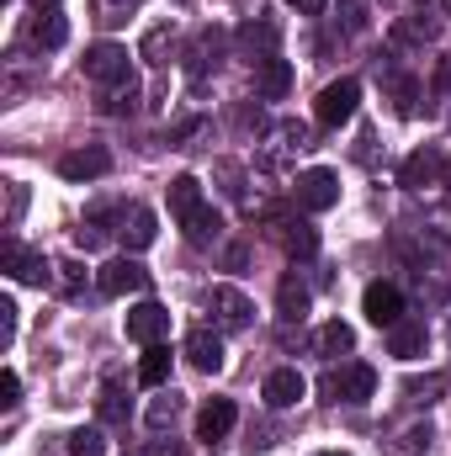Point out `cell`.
<instances>
[{
	"mask_svg": "<svg viewBox=\"0 0 451 456\" xmlns=\"http://www.w3.org/2000/svg\"><path fill=\"white\" fill-rule=\"evenodd\" d=\"M96 287H102V297H133V292L149 287V271H144L133 255H122V260H107V265L96 271Z\"/></svg>",
	"mask_w": 451,
	"mask_h": 456,
	"instance_id": "52a82bcc",
	"label": "cell"
},
{
	"mask_svg": "<svg viewBox=\"0 0 451 456\" xmlns=\"http://www.w3.org/2000/svg\"><path fill=\"white\" fill-rule=\"evenodd\" d=\"M70 456H107V436H102V430H91V425H86V430H75V436H70Z\"/></svg>",
	"mask_w": 451,
	"mask_h": 456,
	"instance_id": "4dcf8cb0",
	"label": "cell"
},
{
	"mask_svg": "<svg viewBox=\"0 0 451 456\" xmlns=\"http://www.w3.org/2000/svg\"><path fill=\"white\" fill-rule=\"evenodd\" d=\"M319 393H324V403H366V398L377 393V371H372L366 361H350V366H340V371H324Z\"/></svg>",
	"mask_w": 451,
	"mask_h": 456,
	"instance_id": "6da1fadb",
	"label": "cell"
},
{
	"mask_svg": "<svg viewBox=\"0 0 451 456\" xmlns=\"http://www.w3.org/2000/svg\"><path fill=\"white\" fill-rule=\"evenodd\" d=\"M430 350V330H425V319H398L393 330H388V355H398V361H420Z\"/></svg>",
	"mask_w": 451,
	"mask_h": 456,
	"instance_id": "4fadbf2b",
	"label": "cell"
},
{
	"mask_svg": "<svg viewBox=\"0 0 451 456\" xmlns=\"http://www.w3.org/2000/svg\"><path fill=\"white\" fill-rule=\"evenodd\" d=\"M197 208H202V181H197V175H176V181H170V218L186 224Z\"/></svg>",
	"mask_w": 451,
	"mask_h": 456,
	"instance_id": "603a6c76",
	"label": "cell"
},
{
	"mask_svg": "<svg viewBox=\"0 0 451 456\" xmlns=\"http://www.w3.org/2000/svg\"><path fill=\"white\" fill-rule=\"evenodd\" d=\"M260 393H266V403H271V409H292V403L308 393V382H303V371H298V366H276V371L266 377V387H260Z\"/></svg>",
	"mask_w": 451,
	"mask_h": 456,
	"instance_id": "5bb4252c",
	"label": "cell"
},
{
	"mask_svg": "<svg viewBox=\"0 0 451 456\" xmlns=\"http://www.w3.org/2000/svg\"><path fill=\"white\" fill-rule=\"evenodd\" d=\"M32 5H37V11H59V0H32Z\"/></svg>",
	"mask_w": 451,
	"mask_h": 456,
	"instance_id": "bcb514c9",
	"label": "cell"
},
{
	"mask_svg": "<svg viewBox=\"0 0 451 456\" xmlns=\"http://www.w3.org/2000/svg\"><path fill=\"white\" fill-rule=\"evenodd\" d=\"M11 340H16V303L0 297V350H11Z\"/></svg>",
	"mask_w": 451,
	"mask_h": 456,
	"instance_id": "ab89813d",
	"label": "cell"
},
{
	"mask_svg": "<svg viewBox=\"0 0 451 456\" xmlns=\"http://www.w3.org/2000/svg\"><path fill=\"white\" fill-rule=\"evenodd\" d=\"M350 350H356V330L345 319H330L319 330V355H350Z\"/></svg>",
	"mask_w": 451,
	"mask_h": 456,
	"instance_id": "f1b7e54d",
	"label": "cell"
},
{
	"mask_svg": "<svg viewBox=\"0 0 451 456\" xmlns=\"http://www.w3.org/2000/svg\"><path fill=\"white\" fill-rule=\"evenodd\" d=\"M27 37H32L37 48H64V43H70V21H64L59 11H37L32 27H27Z\"/></svg>",
	"mask_w": 451,
	"mask_h": 456,
	"instance_id": "7402d4cb",
	"label": "cell"
},
{
	"mask_svg": "<svg viewBox=\"0 0 451 456\" xmlns=\"http://www.w3.org/2000/svg\"><path fill=\"white\" fill-rule=\"evenodd\" d=\"M340 202V175L335 170H308L298 175V208L303 213H330Z\"/></svg>",
	"mask_w": 451,
	"mask_h": 456,
	"instance_id": "30bf717a",
	"label": "cell"
},
{
	"mask_svg": "<svg viewBox=\"0 0 451 456\" xmlns=\"http://www.w3.org/2000/svg\"><path fill=\"white\" fill-rule=\"evenodd\" d=\"M239 48H244V59H255V64H266V59H282V53H276V48H282V21H276L271 11L250 16V21L239 27Z\"/></svg>",
	"mask_w": 451,
	"mask_h": 456,
	"instance_id": "8992f818",
	"label": "cell"
},
{
	"mask_svg": "<svg viewBox=\"0 0 451 456\" xmlns=\"http://www.w3.org/2000/svg\"><path fill=\"white\" fill-rule=\"evenodd\" d=\"M276 239H282V249L292 260H314L319 255V228L308 224V218H282L276 224Z\"/></svg>",
	"mask_w": 451,
	"mask_h": 456,
	"instance_id": "9a60e30c",
	"label": "cell"
},
{
	"mask_svg": "<svg viewBox=\"0 0 451 456\" xmlns=\"http://www.w3.org/2000/svg\"><path fill=\"white\" fill-rule=\"evenodd\" d=\"M224 43H228L224 27H208V32L192 43V53H186V80H192L197 91L208 86V69H218V64H224Z\"/></svg>",
	"mask_w": 451,
	"mask_h": 456,
	"instance_id": "ba28073f",
	"label": "cell"
},
{
	"mask_svg": "<svg viewBox=\"0 0 451 456\" xmlns=\"http://www.w3.org/2000/svg\"><path fill=\"white\" fill-rule=\"evenodd\" d=\"M436 86H441V91L451 96V53L441 59V64H436Z\"/></svg>",
	"mask_w": 451,
	"mask_h": 456,
	"instance_id": "f6af8a7d",
	"label": "cell"
},
{
	"mask_svg": "<svg viewBox=\"0 0 451 456\" xmlns=\"http://www.w3.org/2000/svg\"><path fill=\"white\" fill-rule=\"evenodd\" d=\"M208 314H213V324L218 330H250V319H255V303L239 292V287H228V281H218V287H208Z\"/></svg>",
	"mask_w": 451,
	"mask_h": 456,
	"instance_id": "277c9868",
	"label": "cell"
},
{
	"mask_svg": "<svg viewBox=\"0 0 451 456\" xmlns=\"http://www.w3.org/2000/svg\"><path fill=\"white\" fill-rule=\"evenodd\" d=\"M441 186L451 191V154H447V170H441Z\"/></svg>",
	"mask_w": 451,
	"mask_h": 456,
	"instance_id": "7dc6e473",
	"label": "cell"
},
{
	"mask_svg": "<svg viewBox=\"0 0 451 456\" xmlns=\"http://www.w3.org/2000/svg\"><path fill=\"white\" fill-rule=\"evenodd\" d=\"M138 53H144V59H149L154 69H165V64H170V53H176V27H170V21L149 27V32H144V48H138Z\"/></svg>",
	"mask_w": 451,
	"mask_h": 456,
	"instance_id": "d4e9b609",
	"label": "cell"
},
{
	"mask_svg": "<svg viewBox=\"0 0 451 456\" xmlns=\"http://www.w3.org/2000/svg\"><path fill=\"white\" fill-rule=\"evenodd\" d=\"M441 393H447V377H425V382H409V387H404L409 403H436Z\"/></svg>",
	"mask_w": 451,
	"mask_h": 456,
	"instance_id": "836d02e7",
	"label": "cell"
},
{
	"mask_svg": "<svg viewBox=\"0 0 451 456\" xmlns=\"http://www.w3.org/2000/svg\"><path fill=\"white\" fill-rule=\"evenodd\" d=\"M388 91H393V102H398V112H404V117L414 112V96H420V91H414V80H404V75H388Z\"/></svg>",
	"mask_w": 451,
	"mask_h": 456,
	"instance_id": "e575fe53",
	"label": "cell"
},
{
	"mask_svg": "<svg viewBox=\"0 0 451 456\" xmlns=\"http://www.w3.org/2000/svg\"><path fill=\"white\" fill-rule=\"evenodd\" d=\"M107 170H112V154H107L102 143L70 149V154L59 159V175H64V181H96V175H107Z\"/></svg>",
	"mask_w": 451,
	"mask_h": 456,
	"instance_id": "8fae6325",
	"label": "cell"
},
{
	"mask_svg": "<svg viewBox=\"0 0 451 456\" xmlns=\"http://www.w3.org/2000/svg\"><path fill=\"white\" fill-rule=\"evenodd\" d=\"M356 102H361V86L345 75V80H335V86H324L319 91V102H314V117H319V127H345L350 117H356Z\"/></svg>",
	"mask_w": 451,
	"mask_h": 456,
	"instance_id": "5b68a950",
	"label": "cell"
},
{
	"mask_svg": "<svg viewBox=\"0 0 451 456\" xmlns=\"http://www.w3.org/2000/svg\"><path fill=\"white\" fill-rule=\"evenodd\" d=\"M16 403H21V377L5 366V371H0V409H16Z\"/></svg>",
	"mask_w": 451,
	"mask_h": 456,
	"instance_id": "f35d334b",
	"label": "cell"
},
{
	"mask_svg": "<svg viewBox=\"0 0 451 456\" xmlns=\"http://www.w3.org/2000/svg\"><path fill=\"white\" fill-rule=\"evenodd\" d=\"M234 419H239V409H234L228 398H208V403H202V414H197V441L218 446L228 430H234Z\"/></svg>",
	"mask_w": 451,
	"mask_h": 456,
	"instance_id": "2e32d148",
	"label": "cell"
},
{
	"mask_svg": "<svg viewBox=\"0 0 451 456\" xmlns=\"http://www.w3.org/2000/svg\"><path fill=\"white\" fill-rule=\"evenodd\" d=\"M287 5H292L298 16H324V5H330V0H287Z\"/></svg>",
	"mask_w": 451,
	"mask_h": 456,
	"instance_id": "7bdbcfd3",
	"label": "cell"
},
{
	"mask_svg": "<svg viewBox=\"0 0 451 456\" xmlns=\"http://www.w3.org/2000/svg\"><path fill=\"white\" fill-rule=\"evenodd\" d=\"M165 335H170V314H165L160 303H138V308H127V340L160 345Z\"/></svg>",
	"mask_w": 451,
	"mask_h": 456,
	"instance_id": "7c38bea8",
	"label": "cell"
},
{
	"mask_svg": "<svg viewBox=\"0 0 451 456\" xmlns=\"http://www.w3.org/2000/svg\"><path fill=\"white\" fill-rule=\"evenodd\" d=\"M59 292H64V297H80V292H86V265H80V260H64V265H59Z\"/></svg>",
	"mask_w": 451,
	"mask_h": 456,
	"instance_id": "d6a6232c",
	"label": "cell"
},
{
	"mask_svg": "<svg viewBox=\"0 0 451 456\" xmlns=\"http://www.w3.org/2000/svg\"><path fill=\"white\" fill-rule=\"evenodd\" d=\"M181 228H186V239H192L197 249H213V244L224 239V218H218L208 202H202V208H197V213H192V218H186Z\"/></svg>",
	"mask_w": 451,
	"mask_h": 456,
	"instance_id": "cb8c5ba5",
	"label": "cell"
},
{
	"mask_svg": "<svg viewBox=\"0 0 451 456\" xmlns=\"http://www.w3.org/2000/svg\"><path fill=\"white\" fill-rule=\"evenodd\" d=\"M0 271L16 276V281H27V287H48V281H59V276H53L59 265H53L43 249H27V244H16V239H5V249H0Z\"/></svg>",
	"mask_w": 451,
	"mask_h": 456,
	"instance_id": "3957f363",
	"label": "cell"
},
{
	"mask_svg": "<svg viewBox=\"0 0 451 456\" xmlns=\"http://www.w3.org/2000/svg\"><path fill=\"white\" fill-rule=\"evenodd\" d=\"M441 5H447V16H451V0H441Z\"/></svg>",
	"mask_w": 451,
	"mask_h": 456,
	"instance_id": "c3c4849f",
	"label": "cell"
},
{
	"mask_svg": "<svg viewBox=\"0 0 451 456\" xmlns=\"http://www.w3.org/2000/svg\"><path fill=\"white\" fill-rule=\"evenodd\" d=\"M122 244H127V255H138V249H149L154 244V233H160V218L149 213V208H127L122 213Z\"/></svg>",
	"mask_w": 451,
	"mask_h": 456,
	"instance_id": "d6986e66",
	"label": "cell"
},
{
	"mask_svg": "<svg viewBox=\"0 0 451 456\" xmlns=\"http://www.w3.org/2000/svg\"><path fill=\"white\" fill-rule=\"evenodd\" d=\"M102 419H112V425H122L127 419V403H122V387H102Z\"/></svg>",
	"mask_w": 451,
	"mask_h": 456,
	"instance_id": "d590c367",
	"label": "cell"
},
{
	"mask_svg": "<svg viewBox=\"0 0 451 456\" xmlns=\"http://www.w3.org/2000/svg\"><path fill=\"white\" fill-rule=\"evenodd\" d=\"M80 69H86V80H96V86H107V91H117V86L133 80V59H127L122 43H96V48H86Z\"/></svg>",
	"mask_w": 451,
	"mask_h": 456,
	"instance_id": "7a4b0ae2",
	"label": "cell"
},
{
	"mask_svg": "<svg viewBox=\"0 0 451 456\" xmlns=\"http://www.w3.org/2000/svg\"><path fill=\"white\" fill-rule=\"evenodd\" d=\"M75 244H80V249H96V244H107V228H102V218H86V224L75 228Z\"/></svg>",
	"mask_w": 451,
	"mask_h": 456,
	"instance_id": "74e56055",
	"label": "cell"
},
{
	"mask_svg": "<svg viewBox=\"0 0 451 456\" xmlns=\"http://www.w3.org/2000/svg\"><path fill=\"white\" fill-rule=\"evenodd\" d=\"M218 181H224V191H228V197H244V170H239V165L218 159Z\"/></svg>",
	"mask_w": 451,
	"mask_h": 456,
	"instance_id": "60d3db41",
	"label": "cell"
},
{
	"mask_svg": "<svg viewBox=\"0 0 451 456\" xmlns=\"http://www.w3.org/2000/svg\"><path fill=\"white\" fill-rule=\"evenodd\" d=\"M366 16H372L366 0H340V32H366Z\"/></svg>",
	"mask_w": 451,
	"mask_h": 456,
	"instance_id": "1f68e13d",
	"label": "cell"
},
{
	"mask_svg": "<svg viewBox=\"0 0 451 456\" xmlns=\"http://www.w3.org/2000/svg\"><path fill=\"white\" fill-rule=\"evenodd\" d=\"M292 91V64L287 59H266L260 69H255V96L260 102H282Z\"/></svg>",
	"mask_w": 451,
	"mask_h": 456,
	"instance_id": "ffe728a7",
	"label": "cell"
},
{
	"mask_svg": "<svg viewBox=\"0 0 451 456\" xmlns=\"http://www.w3.org/2000/svg\"><path fill=\"white\" fill-rule=\"evenodd\" d=\"M91 11H96V21H102V27H122L127 16H138V11H144V0H91Z\"/></svg>",
	"mask_w": 451,
	"mask_h": 456,
	"instance_id": "f546056e",
	"label": "cell"
},
{
	"mask_svg": "<svg viewBox=\"0 0 451 456\" xmlns=\"http://www.w3.org/2000/svg\"><path fill=\"white\" fill-rule=\"evenodd\" d=\"M276 319L282 324H303L308 319V287L298 281V271H287L282 287H276Z\"/></svg>",
	"mask_w": 451,
	"mask_h": 456,
	"instance_id": "ac0fdd59",
	"label": "cell"
},
{
	"mask_svg": "<svg viewBox=\"0 0 451 456\" xmlns=\"http://www.w3.org/2000/svg\"><path fill=\"white\" fill-rule=\"evenodd\" d=\"M430 441H436V430H430V425H409V430H398V436L388 441V452H382V456H425V452H430Z\"/></svg>",
	"mask_w": 451,
	"mask_h": 456,
	"instance_id": "4316f807",
	"label": "cell"
},
{
	"mask_svg": "<svg viewBox=\"0 0 451 456\" xmlns=\"http://www.w3.org/2000/svg\"><path fill=\"white\" fill-rule=\"evenodd\" d=\"M324 456H345V452H324Z\"/></svg>",
	"mask_w": 451,
	"mask_h": 456,
	"instance_id": "681fc988",
	"label": "cell"
},
{
	"mask_svg": "<svg viewBox=\"0 0 451 456\" xmlns=\"http://www.w3.org/2000/svg\"><path fill=\"white\" fill-rule=\"evenodd\" d=\"M361 314H366L377 330H393V324L404 319V292H398L393 281H372V287L361 292Z\"/></svg>",
	"mask_w": 451,
	"mask_h": 456,
	"instance_id": "9c48e42d",
	"label": "cell"
},
{
	"mask_svg": "<svg viewBox=\"0 0 451 456\" xmlns=\"http://www.w3.org/2000/svg\"><path fill=\"white\" fill-rule=\"evenodd\" d=\"M138 382H144V387H165V382H170V350H165V345H144Z\"/></svg>",
	"mask_w": 451,
	"mask_h": 456,
	"instance_id": "484cf974",
	"label": "cell"
},
{
	"mask_svg": "<svg viewBox=\"0 0 451 456\" xmlns=\"http://www.w3.org/2000/svg\"><path fill=\"white\" fill-rule=\"evenodd\" d=\"M144 419H149V430H170V425L181 419V393H176V387H170V393H165V387H154V403H149V414H144Z\"/></svg>",
	"mask_w": 451,
	"mask_h": 456,
	"instance_id": "83f0119b",
	"label": "cell"
},
{
	"mask_svg": "<svg viewBox=\"0 0 451 456\" xmlns=\"http://www.w3.org/2000/svg\"><path fill=\"white\" fill-rule=\"evenodd\" d=\"M447 170V159L436 154V149H414L409 159H404V170H398V186H409V191H425L436 175Z\"/></svg>",
	"mask_w": 451,
	"mask_h": 456,
	"instance_id": "e0dca14e",
	"label": "cell"
},
{
	"mask_svg": "<svg viewBox=\"0 0 451 456\" xmlns=\"http://www.w3.org/2000/svg\"><path fill=\"white\" fill-rule=\"evenodd\" d=\"M186 361H192L197 371H218V366H224V340H218V330H192V335H186Z\"/></svg>",
	"mask_w": 451,
	"mask_h": 456,
	"instance_id": "44dd1931",
	"label": "cell"
},
{
	"mask_svg": "<svg viewBox=\"0 0 451 456\" xmlns=\"http://www.w3.org/2000/svg\"><path fill=\"white\" fill-rule=\"evenodd\" d=\"M133 102H138V86L127 80V86H117L112 96H107V112H133Z\"/></svg>",
	"mask_w": 451,
	"mask_h": 456,
	"instance_id": "b9f144b4",
	"label": "cell"
},
{
	"mask_svg": "<svg viewBox=\"0 0 451 456\" xmlns=\"http://www.w3.org/2000/svg\"><path fill=\"white\" fill-rule=\"evenodd\" d=\"M5 197H11V208H5V228L21 224V213H27V186L21 181H5Z\"/></svg>",
	"mask_w": 451,
	"mask_h": 456,
	"instance_id": "8d00e7d4",
	"label": "cell"
},
{
	"mask_svg": "<svg viewBox=\"0 0 451 456\" xmlns=\"http://www.w3.org/2000/svg\"><path fill=\"white\" fill-rule=\"evenodd\" d=\"M138 456H181V441H154V446H144Z\"/></svg>",
	"mask_w": 451,
	"mask_h": 456,
	"instance_id": "ee69618b",
	"label": "cell"
}]
</instances>
